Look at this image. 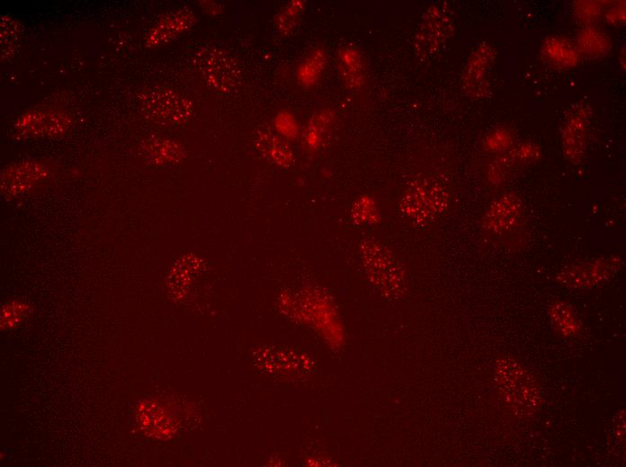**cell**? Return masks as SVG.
I'll return each instance as SVG.
<instances>
[{
  "mask_svg": "<svg viewBox=\"0 0 626 467\" xmlns=\"http://www.w3.org/2000/svg\"><path fill=\"white\" fill-rule=\"evenodd\" d=\"M591 110L586 103L578 102L568 111L561 129L562 148L573 163H580L586 145Z\"/></svg>",
  "mask_w": 626,
  "mask_h": 467,
  "instance_id": "9",
  "label": "cell"
},
{
  "mask_svg": "<svg viewBox=\"0 0 626 467\" xmlns=\"http://www.w3.org/2000/svg\"><path fill=\"white\" fill-rule=\"evenodd\" d=\"M496 57L494 48L483 42L470 55L462 73V87L468 96L480 100L490 92L489 71Z\"/></svg>",
  "mask_w": 626,
  "mask_h": 467,
  "instance_id": "7",
  "label": "cell"
},
{
  "mask_svg": "<svg viewBox=\"0 0 626 467\" xmlns=\"http://www.w3.org/2000/svg\"><path fill=\"white\" fill-rule=\"evenodd\" d=\"M496 372L498 387L514 414L524 417L534 413L541 396L533 376L513 359L499 360Z\"/></svg>",
  "mask_w": 626,
  "mask_h": 467,
  "instance_id": "1",
  "label": "cell"
},
{
  "mask_svg": "<svg viewBox=\"0 0 626 467\" xmlns=\"http://www.w3.org/2000/svg\"><path fill=\"white\" fill-rule=\"evenodd\" d=\"M195 16L187 8H180L164 15L148 31L146 44L148 47L168 42L186 31L194 23Z\"/></svg>",
  "mask_w": 626,
  "mask_h": 467,
  "instance_id": "13",
  "label": "cell"
},
{
  "mask_svg": "<svg viewBox=\"0 0 626 467\" xmlns=\"http://www.w3.org/2000/svg\"><path fill=\"white\" fill-rule=\"evenodd\" d=\"M1 56L9 58L17 49L22 39V26L19 22L9 15L1 18Z\"/></svg>",
  "mask_w": 626,
  "mask_h": 467,
  "instance_id": "17",
  "label": "cell"
},
{
  "mask_svg": "<svg viewBox=\"0 0 626 467\" xmlns=\"http://www.w3.org/2000/svg\"><path fill=\"white\" fill-rule=\"evenodd\" d=\"M622 6H624V4H616L607 11V21L613 24L622 23L625 18L624 8L622 9Z\"/></svg>",
  "mask_w": 626,
  "mask_h": 467,
  "instance_id": "22",
  "label": "cell"
},
{
  "mask_svg": "<svg viewBox=\"0 0 626 467\" xmlns=\"http://www.w3.org/2000/svg\"><path fill=\"white\" fill-rule=\"evenodd\" d=\"M449 196L438 182L429 179H416L408 183L400 200L401 213L416 224H427L448 207Z\"/></svg>",
  "mask_w": 626,
  "mask_h": 467,
  "instance_id": "3",
  "label": "cell"
},
{
  "mask_svg": "<svg viewBox=\"0 0 626 467\" xmlns=\"http://www.w3.org/2000/svg\"><path fill=\"white\" fill-rule=\"evenodd\" d=\"M49 177V167L39 161H24L6 167L1 174L4 196L17 197L31 190Z\"/></svg>",
  "mask_w": 626,
  "mask_h": 467,
  "instance_id": "10",
  "label": "cell"
},
{
  "mask_svg": "<svg viewBox=\"0 0 626 467\" xmlns=\"http://www.w3.org/2000/svg\"><path fill=\"white\" fill-rule=\"evenodd\" d=\"M194 63L207 84L219 91L229 92L238 83V66L223 49L217 47L202 48L196 54Z\"/></svg>",
  "mask_w": 626,
  "mask_h": 467,
  "instance_id": "6",
  "label": "cell"
},
{
  "mask_svg": "<svg viewBox=\"0 0 626 467\" xmlns=\"http://www.w3.org/2000/svg\"><path fill=\"white\" fill-rule=\"evenodd\" d=\"M376 207L368 197L361 198L354 206V215L358 216L362 220L371 219L375 216Z\"/></svg>",
  "mask_w": 626,
  "mask_h": 467,
  "instance_id": "21",
  "label": "cell"
},
{
  "mask_svg": "<svg viewBox=\"0 0 626 467\" xmlns=\"http://www.w3.org/2000/svg\"><path fill=\"white\" fill-rule=\"evenodd\" d=\"M144 115L165 126L184 123L192 113V104L183 95L169 88L151 87L139 97Z\"/></svg>",
  "mask_w": 626,
  "mask_h": 467,
  "instance_id": "4",
  "label": "cell"
},
{
  "mask_svg": "<svg viewBox=\"0 0 626 467\" xmlns=\"http://www.w3.org/2000/svg\"><path fill=\"white\" fill-rule=\"evenodd\" d=\"M523 203L515 194L498 197L485 214L484 227L496 234L510 229L521 216Z\"/></svg>",
  "mask_w": 626,
  "mask_h": 467,
  "instance_id": "12",
  "label": "cell"
},
{
  "mask_svg": "<svg viewBox=\"0 0 626 467\" xmlns=\"http://www.w3.org/2000/svg\"><path fill=\"white\" fill-rule=\"evenodd\" d=\"M621 264L620 258H599L565 269L559 277L570 287H588L612 278Z\"/></svg>",
  "mask_w": 626,
  "mask_h": 467,
  "instance_id": "11",
  "label": "cell"
},
{
  "mask_svg": "<svg viewBox=\"0 0 626 467\" xmlns=\"http://www.w3.org/2000/svg\"><path fill=\"white\" fill-rule=\"evenodd\" d=\"M573 6L576 19L586 27L592 26L591 23L595 22L602 13L600 4L593 1H577Z\"/></svg>",
  "mask_w": 626,
  "mask_h": 467,
  "instance_id": "20",
  "label": "cell"
},
{
  "mask_svg": "<svg viewBox=\"0 0 626 467\" xmlns=\"http://www.w3.org/2000/svg\"><path fill=\"white\" fill-rule=\"evenodd\" d=\"M550 316L555 328L564 336H571L580 328L573 311L566 303L555 302L551 304Z\"/></svg>",
  "mask_w": 626,
  "mask_h": 467,
  "instance_id": "18",
  "label": "cell"
},
{
  "mask_svg": "<svg viewBox=\"0 0 626 467\" xmlns=\"http://www.w3.org/2000/svg\"><path fill=\"white\" fill-rule=\"evenodd\" d=\"M577 48L579 54L597 57L605 55L610 50L611 42L602 31L587 26L578 33Z\"/></svg>",
  "mask_w": 626,
  "mask_h": 467,
  "instance_id": "15",
  "label": "cell"
},
{
  "mask_svg": "<svg viewBox=\"0 0 626 467\" xmlns=\"http://www.w3.org/2000/svg\"><path fill=\"white\" fill-rule=\"evenodd\" d=\"M341 70L346 81L353 86L362 84L364 78V66L362 56L352 49L346 50L341 59Z\"/></svg>",
  "mask_w": 626,
  "mask_h": 467,
  "instance_id": "19",
  "label": "cell"
},
{
  "mask_svg": "<svg viewBox=\"0 0 626 467\" xmlns=\"http://www.w3.org/2000/svg\"><path fill=\"white\" fill-rule=\"evenodd\" d=\"M71 126V118L55 109H31L17 118L15 130L25 137H57L65 134Z\"/></svg>",
  "mask_w": 626,
  "mask_h": 467,
  "instance_id": "8",
  "label": "cell"
},
{
  "mask_svg": "<svg viewBox=\"0 0 626 467\" xmlns=\"http://www.w3.org/2000/svg\"><path fill=\"white\" fill-rule=\"evenodd\" d=\"M361 260L373 285L385 295L398 296L404 291V271L390 251L378 241L363 240Z\"/></svg>",
  "mask_w": 626,
  "mask_h": 467,
  "instance_id": "2",
  "label": "cell"
},
{
  "mask_svg": "<svg viewBox=\"0 0 626 467\" xmlns=\"http://www.w3.org/2000/svg\"><path fill=\"white\" fill-rule=\"evenodd\" d=\"M454 22L446 4L431 5L425 13L415 38V52L421 60L434 57L453 34Z\"/></svg>",
  "mask_w": 626,
  "mask_h": 467,
  "instance_id": "5",
  "label": "cell"
},
{
  "mask_svg": "<svg viewBox=\"0 0 626 467\" xmlns=\"http://www.w3.org/2000/svg\"><path fill=\"white\" fill-rule=\"evenodd\" d=\"M539 155L536 147L531 144H521L506 155L492 163L489 177L494 182H501L513 177L516 171L523 168Z\"/></svg>",
  "mask_w": 626,
  "mask_h": 467,
  "instance_id": "14",
  "label": "cell"
},
{
  "mask_svg": "<svg viewBox=\"0 0 626 467\" xmlns=\"http://www.w3.org/2000/svg\"><path fill=\"white\" fill-rule=\"evenodd\" d=\"M542 51L555 52L557 55L550 63L557 66H573L578 60L579 52L569 41L565 39L551 37L546 40Z\"/></svg>",
  "mask_w": 626,
  "mask_h": 467,
  "instance_id": "16",
  "label": "cell"
}]
</instances>
